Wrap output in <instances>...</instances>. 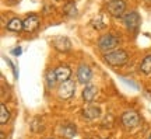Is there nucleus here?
<instances>
[{
  "mask_svg": "<svg viewBox=\"0 0 151 139\" xmlns=\"http://www.w3.org/2000/svg\"><path fill=\"white\" fill-rule=\"evenodd\" d=\"M38 27H39V17L35 14H31L24 20V31L34 32Z\"/></svg>",
  "mask_w": 151,
  "mask_h": 139,
  "instance_id": "nucleus-9",
  "label": "nucleus"
},
{
  "mask_svg": "<svg viewBox=\"0 0 151 139\" xmlns=\"http://www.w3.org/2000/svg\"><path fill=\"white\" fill-rule=\"evenodd\" d=\"M7 30L11 32H20L21 30H24V21L20 20V18H17V17H14V18H11L10 21H9Z\"/></svg>",
  "mask_w": 151,
  "mask_h": 139,
  "instance_id": "nucleus-14",
  "label": "nucleus"
},
{
  "mask_svg": "<svg viewBox=\"0 0 151 139\" xmlns=\"http://www.w3.org/2000/svg\"><path fill=\"white\" fill-rule=\"evenodd\" d=\"M6 60H7V63L10 65V68L13 69V72H14V77H16V79H18V72H17V69H16V66H14V63L11 62L10 59H6Z\"/></svg>",
  "mask_w": 151,
  "mask_h": 139,
  "instance_id": "nucleus-20",
  "label": "nucleus"
},
{
  "mask_svg": "<svg viewBox=\"0 0 151 139\" xmlns=\"http://www.w3.org/2000/svg\"><path fill=\"white\" fill-rule=\"evenodd\" d=\"M22 52V49L20 48V47H16V48L11 49V55H14V56H20Z\"/></svg>",
  "mask_w": 151,
  "mask_h": 139,
  "instance_id": "nucleus-21",
  "label": "nucleus"
},
{
  "mask_svg": "<svg viewBox=\"0 0 151 139\" xmlns=\"http://www.w3.org/2000/svg\"><path fill=\"white\" fill-rule=\"evenodd\" d=\"M140 70L144 75H151V55H146L140 63Z\"/></svg>",
  "mask_w": 151,
  "mask_h": 139,
  "instance_id": "nucleus-16",
  "label": "nucleus"
},
{
  "mask_svg": "<svg viewBox=\"0 0 151 139\" xmlns=\"http://www.w3.org/2000/svg\"><path fill=\"white\" fill-rule=\"evenodd\" d=\"M50 42H52V47L59 52H67L71 49V41L67 37H62V35L53 37Z\"/></svg>",
  "mask_w": 151,
  "mask_h": 139,
  "instance_id": "nucleus-7",
  "label": "nucleus"
},
{
  "mask_svg": "<svg viewBox=\"0 0 151 139\" xmlns=\"http://www.w3.org/2000/svg\"><path fill=\"white\" fill-rule=\"evenodd\" d=\"M76 132H77V129H76V127L73 124L66 122L65 125H62V135L65 138H69V139L73 138V136H76Z\"/></svg>",
  "mask_w": 151,
  "mask_h": 139,
  "instance_id": "nucleus-15",
  "label": "nucleus"
},
{
  "mask_svg": "<svg viewBox=\"0 0 151 139\" xmlns=\"http://www.w3.org/2000/svg\"><path fill=\"white\" fill-rule=\"evenodd\" d=\"M97 93H98L97 86L86 84L84 90H83V100H84L86 103H92L94 101V98H95V96H97Z\"/></svg>",
  "mask_w": 151,
  "mask_h": 139,
  "instance_id": "nucleus-10",
  "label": "nucleus"
},
{
  "mask_svg": "<svg viewBox=\"0 0 151 139\" xmlns=\"http://www.w3.org/2000/svg\"><path fill=\"white\" fill-rule=\"evenodd\" d=\"M74 93H76V83L71 79H69V80H66V82H62V84L58 89V96L62 100H70L71 97L74 96Z\"/></svg>",
  "mask_w": 151,
  "mask_h": 139,
  "instance_id": "nucleus-3",
  "label": "nucleus"
},
{
  "mask_svg": "<svg viewBox=\"0 0 151 139\" xmlns=\"http://www.w3.org/2000/svg\"><path fill=\"white\" fill-rule=\"evenodd\" d=\"M120 121L127 129H132L136 128L140 124V115L136 111H132V110L130 111H124L122 114V117H120Z\"/></svg>",
  "mask_w": 151,
  "mask_h": 139,
  "instance_id": "nucleus-5",
  "label": "nucleus"
},
{
  "mask_svg": "<svg viewBox=\"0 0 151 139\" xmlns=\"http://www.w3.org/2000/svg\"><path fill=\"white\" fill-rule=\"evenodd\" d=\"M146 3H148V4H150V3H151V0H146Z\"/></svg>",
  "mask_w": 151,
  "mask_h": 139,
  "instance_id": "nucleus-22",
  "label": "nucleus"
},
{
  "mask_svg": "<svg viewBox=\"0 0 151 139\" xmlns=\"http://www.w3.org/2000/svg\"><path fill=\"white\" fill-rule=\"evenodd\" d=\"M147 139H151V134H150V135H148V138H147Z\"/></svg>",
  "mask_w": 151,
  "mask_h": 139,
  "instance_id": "nucleus-23",
  "label": "nucleus"
},
{
  "mask_svg": "<svg viewBox=\"0 0 151 139\" xmlns=\"http://www.w3.org/2000/svg\"><path fill=\"white\" fill-rule=\"evenodd\" d=\"M91 25H92V28H94V30L101 31V30H104V28L108 25V18H106V16H105V14H98L95 18H92Z\"/></svg>",
  "mask_w": 151,
  "mask_h": 139,
  "instance_id": "nucleus-13",
  "label": "nucleus"
},
{
  "mask_svg": "<svg viewBox=\"0 0 151 139\" xmlns=\"http://www.w3.org/2000/svg\"><path fill=\"white\" fill-rule=\"evenodd\" d=\"M77 79L81 84H88L92 79V72L91 68L88 65H81L77 69Z\"/></svg>",
  "mask_w": 151,
  "mask_h": 139,
  "instance_id": "nucleus-8",
  "label": "nucleus"
},
{
  "mask_svg": "<svg viewBox=\"0 0 151 139\" xmlns=\"http://www.w3.org/2000/svg\"><path fill=\"white\" fill-rule=\"evenodd\" d=\"M9 119H10V112L6 108L4 104H1L0 106V124L4 125V124L9 122Z\"/></svg>",
  "mask_w": 151,
  "mask_h": 139,
  "instance_id": "nucleus-18",
  "label": "nucleus"
},
{
  "mask_svg": "<svg viewBox=\"0 0 151 139\" xmlns=\"http://www.w3.org/2000/svg\"><path fill=\"white\" fill-rule=\"evenodd\" d=\"M119 38L113 34H104L102 37L98 39V48L104 52H109L118 47Z\"/></svg>",
  "mask_w": 151,
  "mask_h": 139,
  "instance_id": "nucleus-2",
  "label": "nucleus"
},
{
  "mask_svg": "<svg viewBox=\"0 0 151 139\" xmlns=\"http://www.w3.org/2000/svg\"><path fill=\"white\" fill-rule=\"evenodd\" d=\"M127 59H129V55L123 49H113V51H109L104 55V60L113 68L123 66L127 62Z\"/></svg>",
  "mask_w": 151,
  "mask_h": 139,
  "instance_id": "nucleus-1",
  "label": "nucleus"
},
{
  "mask_svg": "<svg viewBox=\"0 0 151 139\" xmlns=\"http://www.w3.org/2000/svg\"><path fill=\"white\" fill-rule=\"evenodd\" d=\"M45 80H46V86H48V89H53L55 84H56V82H58L56 72H55V70H49L48 73H46Z\"/></svg>",
  "mask_w": 151,
  "mask_h": 139,
  "instance_id": "nucleus-17",
  "label": "nucleus"
},
{
  "mask_svg": "<svg viewBox=\"0 0 151 139\" xmlns=\"http://www.w3.org/2000/svg\"><path fill=\"white\" fill-rule=\"evenodd\" d=\"M83 115L87 118V119H97V118L101 117V108L97 107V106H90V107H86L83 110Z\"/></svg>",
  "mask_w": 151,
  "mask_h": 139,
  "instance_id": "nucleus-12",
  "label": "nucleus"
},
{
  "mask_svg": "<svg viewBox=\"0 0 151 139\" xmlns=\"http://www.w3.org/2000/svg\"><path fill=\"white\" fill-rule=\"evenodd\" d=\"M123 23L129 31H137L139 27H140L141 18H140V16H139L137 11H130L127 14H124Z\"/></svg>",
  "mask_w": 151,
  "mask_h": 139,
  "instance_id": "nucleus-6",
  "label": "nucleus"
},
{
  "mask_svg": "<svg viewBox=\"0 0 151 139\" xmlns=\"http://www.w3.org/2000/svg\"><path fill=\"white\" fill-rule=\"evenodd\" d=\"M106 10L111 16L119 18V17L123 16L124 11H126V3L123 0H109L108 4H106Z\"/></svg>",
  "mask_w": 151,
  "mask_h": 139,
  "instance_id": "nucleus-4",
  "label": "nucleus"
},
{
  "mask_svg": "<svg viewBox=\"0 0 151 139\" xmlns=\"http://www.w3.org/2000/svg\"><path fill=\"white\" fill-rule=\"evenodd\" d=\"M63 13L69 17H74L76 14H77V9H76L74 1H69V3L63 7Z\"/></svg>",
  "mask_w": 151,
  "mask_h": 139,
  "instance_id": "nucleus-19",
  "label": "nucleus"
},
{
  "mask_svg": "<svg viewBox=\"0 0 151 139\" xmlns=\"http://www.w3.org/2000/svg\"><path fill=\"white\" fill-rule=\"evenodd\" d=\"M56 77H58V82H66L70 79L71 75V69L67 66V65H60L56 68Z\"/></svg>",
  "mask_w": 151,
  "mask_h": 139,
  "instance_id": "nucleus-11",
  "label": "nucleus"
}]
</instances>
